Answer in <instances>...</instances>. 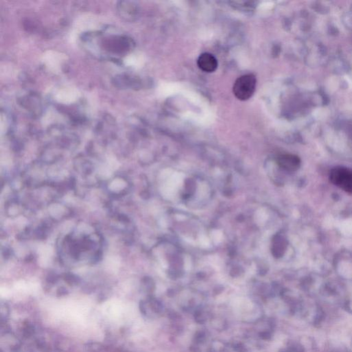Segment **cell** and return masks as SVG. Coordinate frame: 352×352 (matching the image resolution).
Returning a JSON list of instances; mask_svg holds the SVG:
<instances>
[{
  "mask_svg": "<svg viewBox=\"0 0 352 352\" xmlns=\"http://www.w3.org/2000/svg\"><path fill=\"white\" fill-rule=\"evenodd\" d=\"M277 163L283 170L288 171V172H295L300 166L301 161L297 156L285 154L279 157L277 159Z\"/></svg>",
  "mask_w": 352,
  "mask_h": 352,
  "instance_id": "obj_7",
  "label": "cell"
},
{
  "mask_svg": "<svg viewBox=\"0 0 352 352\" xmlns=\"http://www.w3.org/2000/svg\"><path fill=\"white\" fill-rule=\"evenodd\" d=\"M67 59V55L55 50H48L44 52L42 56V61L46 67L54 73H59L61 72L62 67Z\"/></svg>",
  "mask_w": 352,
  "mask_h": 352,
  "instance_id": "obj_3",
  "label": "cell"
},
{
  "mask_svg": "<svg viewBox=\"0 0 352 352\" xmlns=\"http://www.w3.org/2000/svg\"><path fill=\"white\" fill-rule=\"evenodd\" d=\"M98 22L94 16H82L76 21L74 26L72 36H76V34H80L82 31L94 30L97 27Z\"/></svg>",
  "mask_w": 352,
  "mask_h": 352,
  "instance_id": "obj_5",
  "label": "cell"
},
{
  "mask_svg": "<svg viewBox=\"0 0 352 352\" xmlns=\"http://www.w3.org/2000/svg\"><path fill=\"white\" fill-rule=\"evenodd\" d=\"M256 85L257 79L254 74H244L235 80L233 86V94L237 99L249 100L254 94Z\"/></svg>",
  "mask_w": 352,
  "mask_h": 352,
  "instance_id": "obj_1",
  "label": "cell"
},
{
  "mask_svg": "<svg viewBox=\"0 0 352 352\" xmlns=\"http://www.w3.org/2000/svg\"><path fill=\"white\" fill-rule=\"evenodd\" d=\"M80 96V92L77 88L68 86L58 90L55 94V99L60 103L70 105L75 102Z\"/></svg>",
  "mask_w": 352,
  "mask_h": 352,
  "instance_id": "obj_4",
  "label": "cell"
},
{
  "mask_svg": "<svg viewBox=\"0 0 352 352\" xmlns=\"http://www.w3.org/2000/svg\"><path fill=\"white\" fill-rule=\"evenodd\" d=\"M124 64L128 67L137 68L139 65V61H138V54L136 52H132L128 56H126L124 59Z\"/></svg>",
  "mask_w": 352,
  "mask_h": 352,
  "instance_id": "obj_8",
  "label": "cell"
},
{
  "mask_svg": "<svg viewBox=\"0 0 352 352\" xmlns=\"http://www.w3.org/2000/svg\"><path fill=\"white\" fill-rule=\"evenodd\" d=\"M198 66L203 72H213L218 68V63L216 58L210 53H203L198 57Z\"/></svg>",
  "mask_w": 352,
  "mask_h": 352,
  "instance_id": "obj_6",
  "label": "cell"
},
{
  "mask_svg": "<svg viewBox=\"0 0 352 352\" xmlns=\"http://www.w3.org/2000/svg\"><path fill=\"white\" fill-rule=\"evenodd\" d=\"M329 180L333 184L345 192L352 194V170L343 167H337L331 170Z\"/></svg>",
  "mask_w": 352,
  "mask_h": 352,
  "instance_id": "obj_2",
  "label": "cell"
},
{
  "mask_svg": "<svg viewBox=\"0 0 352 352\" xmlns=\"http://www.w3.org/2000/svg\"><path fill=\"white\" fill-rule=\"evenodd\" d=\"M102 345L98 343H88L86 345V349L88 352H100L102 350Z\"/></svg>",
  "mask_w": 352,
  "mask_h": 352,
  "instance_id": "obj_9",
  "label": "cell"
}]
</instances>
